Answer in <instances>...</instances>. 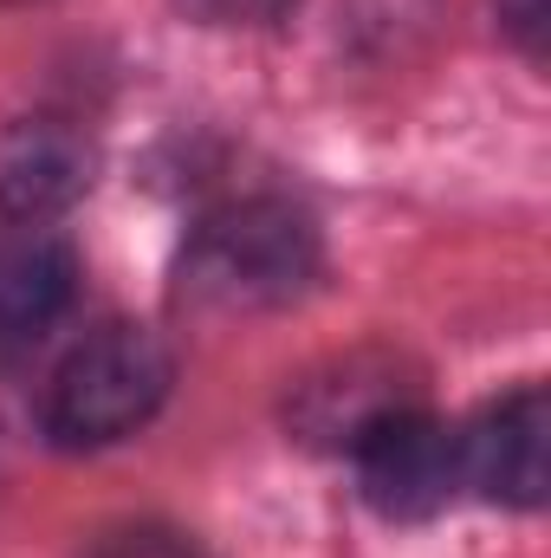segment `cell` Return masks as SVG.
<instances>
[{"instance_id": "cell-1", "label": "cell", "mask_w": 551, "mask_h": 558, "mask_svg": "<svg viewBox=\"0 0 551 558\" xmlns=\"http://www.w3.org/2000/svg\"><path fill=\"white\" fill-rule=\"evenodd\" d=\"M318 279V228L292 202H234L182 247V292L208 312H267Z\"/></svg>"}, {"instance_id": "cell-3", "label": "cell", "mask_w": 551, "mask_h": 558, "mask_svg": "<svg viewBox=\"0 0 551 558\" xmlns=\"http://www.w3.org/2000/svg\"><path fill=\"white\" fill-rule=\"evenodd\" d=\"M357 487L383 520H434L461 487V435L415 403H396L351 435Z\"/></svg>"}, {"instance_id": "cell-6", "label": "cell", "mask_w": 551, "mask_h": 558, "mask_svg": "<svg viewBox=\"0 0 551 558\" xmlns=\"http://www.w3.org/2000/svg\"><path fill=\"white\" fill-rule=\"evenodd\" d=\"M78 292V260L46 228H7L0 234V344H26L65 318Z\"/></svg>"}, {"instance_id": "cell-7", "label": "cell", "mask_w": 551, "mask_h": 558, "mask_svg": "<svg viewBox=\"0 0 551 558\" xmlns=\"http://www.w3.org/2000/svg\"><path fill=\"white\" fill-rule=\"evenodd\" d=\"M208 20H234V26H260V20H279L292 0H195Z\"/></svg>"}, {"instance_id": "cell-2", "label": "cell", "mask_w": 551, "mask_h": 558, "mask_svg": "<svg viewBox=\"0 0 551 558\" xmlns=\"http://www.w3.org/2000/svg\"><path fill=\"white\" fill-rule=\"evenodd\" d=\"M169 384H175V364L156 331L105 325L59 364L46 397V428L59 448H111L162 410Z\"/></svg>"}, {"instance_id": "cell-8", "label": "cell", "mask_w": 551, "mask_h": 558, "mask_svg": "<svg viewBox=\"0 0 551 558\" xmlns=\"http://www.w3.org/2000/svg\"><path fill=\"white\" fill-rule=\"evenodd\" d=\"M506 26L526 39V52H539V33H546V0H500Z\"/></svg>"}, {"instance_id": "cell-5", "label": "cell", "mask_w": 551, "mask_h": 558, "mask_svg": "<svg viewBox=\"0 0 551 558\" xmlns=\"http://www.w3.org/2000/svg\"><path fill=\"white\" fill-rule=\"evenodd\" d=\"M91 143L59 118H20L0 131V208L13 221H46L85 202Z\"/></svg>"}, {"instance_id": "cell-4", "label": "cell", "mask_w": 551, "mask_h": 558, "mask_svg": "<svg viewBox=\"0 0 551 558\" xmlns=\"http://www.w3.org/2000/svg\"><path fill=\"white\" fill-rule=\"evenodd\" d=\"M461 474L506 507H546L551 487V403L539 384L487 403L480 422L461 435Z\"/></svg>"}]
</instances>
